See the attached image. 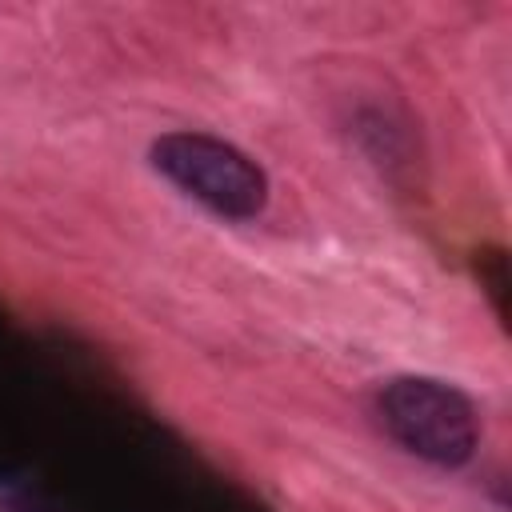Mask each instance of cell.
<instances>
[{
  "label": "cell",
  "instance_id": "cell-2",
  "mask_svg": "<svg viewBox=\"0 0 512 512\" xmlns=\"http://www.w3.org/2000/svg\"><path fill=\"white\" fill-rule=\"evenodd\" d=\"M380 420L396 444L412 456L456 468L476 452V408L472 400L432 376H396L380 392Z\"/></svg>",
  "mask_w": 512,
  "mask_h": 512
},
{
  "label": "cell",
  "instance_id": "cell-1",
  "mask_svg": "<svg viewBox=\"0 0 512 512\" xmlns=\"http://www.w3.org/2000/svg\"><path fill=\"white\" fill-rule=\"evenodd\" d=\"M152 164L184 196L228 220H252L268 204L264 168L228 140L204 132H168L152 144Z\"/></svg>",
  "mask_w": 512,
  "mask_h": 512
}]
</instances>
